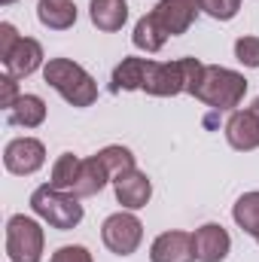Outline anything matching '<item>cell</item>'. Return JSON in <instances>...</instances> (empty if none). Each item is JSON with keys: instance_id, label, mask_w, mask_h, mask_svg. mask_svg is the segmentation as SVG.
Returning a JSON list of instances; mask_svg holds the SVG:
<instances>
[{"instance_id": "1", "label": "cell", "mask_w": 259, "mask_h": 262, "mask_svg": "<svg viewBox=\"0 0 259 262\" xmlns=\"http://www.w3.org/2000/svg\"><path fill=\"white\" fill-rule=\"evenodd\" d=\"M43 79L64 98L70 107H92L98 101V82L89 76L85 67L70 58H52L43 67Z\"/></svg>"}, {"instance_id": "2", "label": "cell", "mask_w": 259, "mask_h": 262, "mask_svg": "<svg viewBox=\"0 0 259 262\" xmlns=\"http://www.w3.org/2000/svg\"><path fill=\"white\" fill-rule=\"evenodd\" d=\"M247 95V79L229 67H217L207 64L204 67V76H201V85L195 92L198 101H204L207 107L213 110H235Z\"/></svg>"}, {"instance_id": "3", "label": "cell", "mask_w": 259, "mask_h": 262, "mask_svg": "<svg viewBox=\"0 0 259 262\" xmlns=\"http://www.w3.org/2000/svg\"><path fill=\"white\" fill-rule=\"evenodd\" d=\"M31 207H34V213L40 220H46L58 232H70V229H76L82 223V204H79V198L73 195V192H61V189H55L49 183L40 186V189H34Z\"/></svg>"}, {"instance_id": "4", "label": "cell", "mask_w": 259, "mask_h": 262, "mask_svg": "<svg viewBox=\"0 0 259 262\" xmlns=\"http://www.w3.org/2000/svg\"><path fill=\"white\" fill-rule=\"evenodd\" d=\"M6 253L12 262H40L43 259V229L37 220L15 213L6 223Z\"/></svg>"}, {"instance_id": "5", "label": "cell", "mask_w": 259, "mask_h": 262, "mask_svg": "<svg viewBox=\"0 0 259 262\" xmlns=\"http://www.w3.org/2000/svg\"><path fill=\"white\" fill-rule=\"evenodd\" d=\"M101 238H104V244H107L110 253H116V256H131V253L140 247V241H143V223H140L134 213H122V210H119V213H113V216L104 220Z\"/></svg>"}, {"instance_id": "6", "label": "cell", "mask_w": 259, "mask_h": 262, "mask_svg": "<svg viewBox=\"0 0 259 262\" xmlns=\"http://www.w3.org/2000/svg\"><path fill=\"white\" fill-rule=\"evenodd\" d=\"M143 92L146 95H156V98H174V95L186 92L183 58H177V61H146Z\"/></svg>"}, {"instance_id": "7", "label": "cell", "mask_w": 259, "mask_h": 262, "mask_svg": "<svg viewBox=\"0 0 259 262\" xmlns=\"http://www.w3.org/2000/svg\"><path fill=\"white\" fill-rule=\"evenodd\" d=\"M46 162V146L37 140V137H15L6 143L3 149V165L9 174H18V177H28L34 171H40Z\"/></svg>"}, {"instance_id": "8", "label": "cell", "mask_w": 259, "mask_h": 262, "mask_svg": "<svg viewBox=\"0 0 259 262\" xmlns=\"http://www.w3.org/2000/svg\"><path fill=\"white\" fill-rule=\"evenodd\" d=\"M198 12H201V0H159L153 9V15L168 31V37L186 34L192 28V21L198 18Z\"/></svg>"}, {"instance_id": "9", "label": "cell", "mask_w": 259, "mask_h": 262, "mask_svg": "<svg viewBox=\"0 0 259 262\" xmlns=\"http://www.w3.org/2000/svg\"><path fill=\"white\" fill-rule=\"evenodd\" d=\"M226 137L235 149L247 152V149H256L259 146V98L253 101V107L247 110H238L229 116L226 122Z\"/></svg>"}, {"instance_id": "10", "label": "cell", "mask_w": 259, "mask_h": 262, "mask_svg": "<svg viewBox=\"0 0 259 262\" xmlns=\"http://www.w3.org/2000/svg\"><path fill=\"white\" fill-rule=\"evenodd\" d=\"M192 247H195V259L198 262H223L229 256L232 238H229V232L220 223H204L201 229H195Z\"/></svg>"}, {"instance_id": "11", "label": "cell", "mask_w": 259, "mask_h": 262, "mask_svg": "<svg viewBox=\"0 0 259 262\" xmlns=\"http://www.w3.org/2000/svg\"><path fill=\"white\" fill-rule=\"evenodd\" d=\"M195 247L189 232H162L153 247H149V262H192Z\"/></svg>"}, {"instance_id": "12", "label": "cell", "mask_w": 259, "mask_h": 262, "mask_svg": "<svg viewBox=\"0 0 259 262\" xmlns=\"http://www.w3.org/2000/svg\"><path fill=\"white\" fill-rule=\"evenodd\" d=\"M113 189H116V201L122 204V207H128V210H140V207H146V201L153 195V183H149V177L143 174V171H128V174H122V177H116L113 180Z\"/></svg>"}, {"instance_id": "13", "label": "cell", "mask_w": 259, "mask_h": 262, "mask_svg": "<svg viewBox=\"0 0 259 262\" xmlns=\"http://www.w3.org/2000/svg\"><path fill=\"white\" fill-rule=\"evenodd\" d=\"M40 64H43V46H40L34 37H21V40H18V46L12 49V55L3 61L6 73H9V76H15V79L31 76Z\"/></svg>"}, {"instance_id": "14", "label": "cell", "mask_w": 259, "mask_h": 262, "mask_svg": "<svg viewBox=\"0 0 259 262\" xmlns=\"http://www.w3.org/2000/svg\"><path fill=\"white\" fill-rule=\"evenodd\" d=\"M110 180H113V177H110L107 165L101 162V156H92V159H82V165H79V177H76V183H73L70 192H73L76 198L98 195Z\"/></svg>"}, {"instance_id": "15", "label": "cell", "mask_w": 259, "mask_h": 262, "mask_svg": "<svg viewBox=\"0 0 259 262\" xmlns=\"http://www.w3.org/2000/svg\"><path fill=\"white\" fill-rule=\"evenodd\" d=\"M89 15H92V25L98 31H119L125 21H128V3L125 0H92L89 3Z\"/></svg>"}, {"instance_id": "16", "label": "cell", "mask_w": 259, "mask_h": 262, "mask_svg": "<svg viewBox=\"0 0 259 262\" xmlns=\"http://www.w3.org/2000/svg\"><path fill=\"white\" fill-rule=\"evenodd\" d=\"M37 18L52 31H67L76 21V6H73V0H40Z\"/></svg>"}, {"instance_id": "17", "label": "cell", "mask_w": 259, "mask_h": 262, "mask_svg": "<svg viewBox=\"0 0 259 262\" xmlns=\"http://www.w3.org/2000/svg\"><path fill=\"white\" fill-rule=\"evenodd\" d=\"M43 119H46V101L40 95H21L9 110V122L18 128H37L43 125Z\"/></svg>"}, {"instance_id": "18", "label": "cell", "mask_w": 259, "mask_h": 262, "mask_svg": "<svg viewBox=\"0 0 259 262\" xmlns=\"http://www.w3.org/2000/svg\"><path fill=\"white\" fill-rule=\"evenodd\" d=\"M131 40H134V46L143 49V52H159V49L165 46V40H168V31L159 25V18H156L153 12H146V15L134 25Z\"/></svg>"}, {"instance_id": "19", "label": "cell", "mask_w": 259, "mask_h": 262, "mask_svg": "<svg viewBox=\"0 0 259 262\" xmlns=\"http://www.w3.org/2000/svg\"><path fill=\"white\" fill-rule=\"evenodd\" d=\"M143 73H146V58H122L113 70V92H134L143 89Z\"/></svg>"}, {"instance_id": "20", "label": "cell", "mask_w": 259, "mask_h": 262, "mask_svg": "<svg viewBox=\"0 0 259 262\" xmlns=\"http://www.w3.org/2000/svg\"><path fill=\"white\" fill-rule=\"evenodd\" d=\"M232 216H235V223H238L247 235L259 238V192H244V195L235 201Z\"/></svg>"}, {"instance_id": "21", "label": "cell", "mask_w": 259, "mask_h": 262, "mask_svg": "<svg viewBox=\"0 0 259 262\" xmlns=\"http://www.w3.org/2000/svg\"><path fill=\"white\" fill-rule=\"evenodd\" d=\"M79 165H82V159H76L73 152H61L58 156V162L52 165V180H49V186H55V189H61V192H70L73 189V183H76V177H79Z\"/></svg>"}, {"instance_id": "22", "label": "cell", "mask_w": 259, "mask_h": 262, "mask_svg": "<svg viewBox=\"0 0 259 262\" xmlns=\"http://www.w3.org/2000/svg\"><path fill=\"white\" fill-rule=\"evenodd\" d=\"M98 156L107 165V171H110L113 180L122 177V174H128V171H134V156H131V149H125V146H104Z\"/></svg>"}, {"instance_id": "23", "label": "cell", "mask_w": 259, "mask_h": 262, "mask_svg": "<svg viewBox=\"0 0 259 262\" xmlns=\"http://www.w3.org/2000/svg\"><path fill=\"white\" fill-rule=\"evenodd\" d=\"M241 9V0H201V12H207L217 21H229L235 18Z\"/></svg>"}, {"instance_id": "24", "label": "cell", "mask_w": 259, "mask_h": 262, "mask_svg": "<svg viewBox=\"0 0 259 262\" xmlns=\"http://www.w3.org/2000/svg\"><path fill=\"white\" fill-rule=\"evenodd\" d=\"M235 58L244 67H259V37H238L235 40Z\"/></svg>"}, {"instance_id": "25", "label": "cell", "mask_w": 259, "mask_h": 262, "mask_svg": "<svg viewBox=\"0 0 259 262\" xmlns=\"http://www.w3.org/2000/svg\"><path fill=\"white\" fill-rule=\"evenodd\" d=\"M18 98H21V95H18V82H15V76L3 73V76H0V107H3V110H12V104H15Z\"/></svg>"}, {"instance_id": "26", "label": "cell", "mask_w": 259, "mask_h": 262, "mask_svg": "<svg viewBox=\"0 0 259 262\" xmlns=\"http://www.w3.org/2000/svg\"><path fill=\"white\" fill-rule=\"evenodd\" d=\"M49 262H92V253L79 244H67V247H58Z\"/></svg>"}, {"instance_id": "27", "label": "cell", "mask_w": 259, "mask_h": 262, "mask_svg": "<svg viewBox=\"0 0 259 262\" xmlns=\"http://www.w3.org/2000/svg\"><path fill=\"white\" fill-rule=\"evenodd\" d=\"M18 40H21L18 31H15L9 21H3V25H0V61H6V58L12 55V49L18 46Z\"/></svg>"}, {"instance_id": "28", "label": "cell", "mask_w": 259, "mask_h": 262, "mask_svg": "<svg viewBox=\"0 0 259 262\" xmlns=\"http://www.w3.org/2000/svg\"><path fill=\"white\" fill-rule=\"evenodd\" d=\"M0 3H3V6H9V3H15V0H0Z\"/></svg>"}, {"instance_id": "29", "label": "cell", "mask_w": 259, "mask_h": 262, "mask_svg": "<svg viewBox=\"0 0 259 262\" xmlns=\"http://www.w3.org/2000/svg\"><path fill=\"white\" fill-rule=\"evenodd\" d=\"M256 241H259V238H256Z\"/></svg>"}]
</instances>
